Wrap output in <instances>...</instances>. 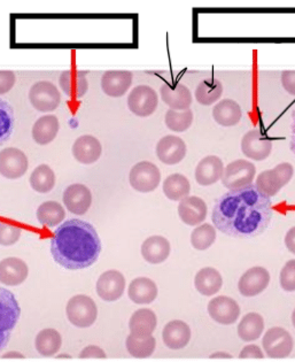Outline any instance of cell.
Wrapping results in <instances>:
<instances>
[{
  "label": "cell",
  "instance_id": "1",
  "mask_svg": "<svg viewBox=\"0 0 295 362\" xmlns=\"http://www.w3.org/2000/svg\"><path fill=\"white\" fill-rule=\"evenodd\" d=\"M274 215L270 197L255 185L230 190L216 200L212 207L214 227L234 238H253L269 227Z\"/></svg>",
  "mask_w": 295,
  "mask_h": 362
},
{
  "label": "cell",
  "instance_id": "2",
  "mask_svg": "<svg viewBox=\"0 0 295 362\" xmlns=\"http://www.w3.org/2000/svg\"><path fill=\"white\" fill-rule=\"evenodd\" d=\"M51 253L56 264L66 269H85L98 260L102 240L92 224L73 218L54 231Z\"/></svg>",
  "mask_w": 295,
  "mask_h": 362
},
{
  "label": "cell",
  "instance_id": "3",
  "mask_svg": "<svg viewBox=\"0 0 295 362\" xmlns=\"http://www.w3.org/2000/svg\"><path fill=\"white\" fill-rule=\"evenodd\" d=\"M21 315L19 301L12 292L0 286V351L10 343L11 334Z\"/></svg>",
  "mask_w": 295,
  "mask_h": 362
},
{
  "label": "cell",
  "instance_id": "4",
  "mask_svg": "<svg viewBox=\"0 0 295 362\" xmlns=\"http://www.w3.org/2000/svg\"><path fill=\"white\" fill-rule=\"evenodd\" d=\"M294 174V168L289 163H279L275 168L262 172L256 177L255 187L267 197L276 196L285 185H289Z\"/></svg>",
  "mask_w": 295,
  "mask_h": 362
},
{
  "label": "cell",
  "instance_id": "5",
  "mask_svg": "<svg viewBox=\"0 0 295 362\" xmlns=\"http://www.w3.org/2000/svg\"><path fill=\"white\" fill-rule=\"evenodd\" d=\"M66 313L71 325L77 328H89L98 317V307L89 296L77 295L68 301Z\"/></svg>",
  "mask_w": 295,
  "mask_h": 362
},
{
  "label": "cell",
  "instance_id": "6",
  "mask_svg": "<svg viewBox=\"0 0 295 362\" xmlns=\"http://www.w3.org/2000/svg\"><path fill=\"white\" fill-rule=\"evenodd\" d=\"M256 168L248 160L238 159L225 167L222 176V185L229 190H238L253 185Z\"/></svg>",
  "mask_w": 295,
  "mask_h": 362
},
{
  "label": "cell",
  "instance_id": "7",
  "mask_svg": "<svg viewBox=\"0 0 295 362\" xmlns=\"http://www.w3.org/2000/svg\"><path fill=\"white\" fill-rule=\"evenodd\" d=\"M29 100L35 110L49 113L56 111L61 103V93L56 86L49 81H40L31 86Z\"/></svg>",
  "mask_w": 295,
  "mask_h": 362
},
{
  "label": "cell",
  "instance_id": "8",
  "mask_svg": "<svg viewBox=\"0 0 295 362\" xmlns=\"http://www.w3.org/2000/svg\"><path fill=\"white\" fill-rule=\"evenodd\" d=\"M129 182L130 185L138 192H152L160 185V169L150 161H140L130 170Z\"/></svg>",
  "mask_w": 295,
  "mask_h": 362
},
{
  "label": "cell",
  "instance_id": "9",
  "mask_svg": "<svg viewBox=\"0 0 295 362\" xmlns=\"http://www.w3.org/2000/svg\"><path fill=\"white\" fill-rule=\"evenodd\" d=\"M262 345L271 359H284L293 351L294 341L292 334L280 327H274L265 332Z\"/></svg>",
  "mask_w": 295,
  "mask_h": 362
},
{
  "label": "cell",
  "instance_id": "10",
  "mask_svg": "<svg viewBox=\"0 0 295 362\" xmlns=\"http://www.w3.org/2000/svg\"><path fill=\"white\" fill-rule=\"evenodd\" d=\"M159 95L148 86L133 88L128 97V107L139 117H148L157 111Z\"/></svg>",
  "mask_w": 295,
  "mask_h": 362
},
{
  "label": "cell",
  "instance_id": "11",
  "mask_svg": "<svg viewBox=\"0 0 295 362\" xmlns=\"http://www.w3.org/2000/svg\"><path fill=\"white\" fill-rule=\"evenodd\" d=\"M28 157L23 151L16 148L0 151V175L8 180L22 177L28 170Z\"/></svg>",
  "mask_w": 295,
  "mask_h": 362
},
{
  "label": "cell",
  "instance_id": "12",
  "mask_svg": "<svg viewBox=\"0 0 295 362\" xmlns=\"http://www.w3.org/2000/svg\"><path fill=\"white\" fill-rule=\"evenodd\" d=\"M97 293L102 300L113 303L124 296L126 290V279L119 270H107L102 274L97 282Z\"/></svg>",
  "mask_w": 295,
  "mask_h": 362
},
{
  "label": "cell",
  "instance_id": "13",
  "mask_svg": "<svg viewBox=\"0 0 295 362\" xmlns=\"http://www.w3.org/2000/svg\"><path fill=\"white\" fill-rule=\"evenodd\" d=\"M208 314L219 325H234L239 319L240 306L232 298L219 296L210 301Z\"/></svg>",
  "mask_w": 295,
  "mask_h": 362
},
{
  "label": "cell",
  "instance_id": "14",
  "mask_svg": "<svg viewBox=\"0 0 295 362\" xmlns=\"http://www.w3.org/2000/svg\"><path fill=\"white\" fill-rule=\"evenodd\" d=\"M241 151L249 159L262 161L272 152V141L258 129L249 130L241 139Z\"/></svg>",
  "mask_w": 295,
  "mask_h": 362
},
{
  "label": "cell",
  "instance_id": "15",
  "mask_svg": "<svg viewBox=\"0 0 295 362\" xmlns=\"http://www.w3.org/2000/svg\"><path fill=\"white\" fill-rule=\"evenodd\" d=\"M270 283V274L265 268H251L243 274L238 283L239 292L243 297H255L265 291Z\"/></svg>",
  "mask_w": 295,
  "mask_h": 362
},
{
  "label": "cell",
  "instance_id": "16",
  "mask_svg": "<svg viewBox=\"0 0 295 362\" xmlns=\"http://www.w3.org/2000/svg\"><path fill=\"white\" fill-rule=\"evenodd\" d=\"M64 204L73 214L84 215L92 205L91 190L80 183L69 185L64 192Z\"/></svg>",
  "mask_w": 295,
  "mask_h": 362
},
{
  "label": "cell",
  "instance_id": "17",
  "mask_svg": "<svg viewBox=\"0 0 295 362\" xmlns=\"http://www.w3.org/2000/svg\"><path fill=\"white\" fill-rule=\"evenodd\" d=\"M188 148L179 136H164L157 144V156L161 163L174 166L181 163L186 156Z\"/></svg>",
  "mask_w": 295,
  "mask_h": 362
},
{
  "label": "cell",
  "instance_id": "18",
  "mask_svg": "<svg viewBox=\"0 0 295 362\" xmlns=\"http://www.w3.org/2000/svg\"><path fill=\"white\" fill-rule=\"evenodd\" d=\"M59 86L69 98H83L89 90V81L86 78V71H65L59 76Z\"/></svg>",
  "mask_w": 295,
  "mask_h": 362
},
{
  "label": "cell",
  "instance_id": "19",
  "mask_svg": "<svg viewBox=\"0 0 295 362\" xmlns=\"http://www.w3.org/2000/svg\"><path fill=\"white\" fill-rule=\"evenodd\" d=\"M161 99L164 104L169 106L170 110L185 111L192 104V93L188 86L181 83H164L160 89Z\"/></svg>",
  "mask_w": 295,
  "mask_h": 362
},
{
  "label": "cell",
  "instance_id": "20",
  "mask_svg": "<svg viewBox=\"0 0 295 362\" xmlns=\"http://www.w3.org/2000/svg\"><path fill=\"white\" fill-rule=\"evenodd\" d=\"M28 275V264L22 259L11 257L0 261V283L5 286H20L25 282Z\"/></svg>",
  "mask_w": 295,
  "mask_h": 362
},
{
  "label": "cell",
  "instance_id": "21",
  "mask_svg": "<svg viewBox=\"0 0 295 362\" xmlns=\"http://www.w3.org/2000/svg\"><path fill=\"white\" fill-rule=\"evenodd\" d=\"M133 75L128 71H105L102 77V89L106 95L119 98L126 95L133 84Z\"/></svg>",
  "mask_w": 295,
  "mask_h": 362
},
{
  "label": "cell",
  "instance_id": "22",
  "mask_svg": "<svg viewBox=\"0 0 295 362\" xmlns=\"http://www.w3.org/2000/svg\"><path fill=\"white\" fill-rule=\"evenodd\" d=\"M179 215L185 224L197 227L206 220V203L201 199L200 197H186L179 202Z\"/></svg>",
  "mask_w": 295,
  "mask_h": 362
},
{
  "label": "cell",
  "instance_id": "23",
  "mask_svg": "<svg viewBox=\"0 0 295 362\" xmlns=\"http://www.w3.org/2000/svg\"><path fill=\"white\" fill-rule=\"evenodd\" d=\"M223 173H224L223 161L216 156H208L198 163L194 176L198 185L210 187L221 180Z\"/></svg>",
  "mask_w": 295,
  "mask_h": 362
},
{
  "label": "cell",
  "instance_id": "24",
  "mask_svg": "<svg viewBox=\"0 0 295 362\" xmlns=\"http://www.w3.org/2000/svg\"><path fill=\"white\" fill-rule=\"evenodd\" d=\"M102 146L95 136H80L73 145V156L78 163L92 165L102 157Z\"/></svg>",
  "mask_w": 295,
  "mask_h": 362
},
{
  "label": "cell",
  "instance_id": "25",
  "mask_svg": "<svg viewBox=\"0 0 295 362\" xmlns=\"http://www.w3.org/2000/svg\"><path fill=\"white\" fill-rule=\"evenodd\" d=\"M163 343L170 350H181L188 346L191 341V329L188 323L181 320H174L167 323L162 332Z\"/></svg>",
  "mask_w": 295,
  "mask_h": 362
},
{
  "label": "cell",
  "instance_id": "26",
  "mask_svg": "<svg viewBox=\"0 0 295 362\" xmlns=\"http://www.w3.org/2000/svg\"><path fill=\"white\" fill-rule=\"evenodd\" d=\"M171 246L169 240L162 236L148 237V240L143 243L142 255L148 264H162L169 258Z\"/></svg>",
  "mask_w": 295,
  "mask_h": 362
},
{
  "label": "cell",
  "instance_id": "27",
  "mask_svg": "<svg viewBox=\"0 0 295 362\" xmlns=\"http://www.w3.org/2000/svg\"><path fill=\"white\" fill-rule=\"evenodd\" d=\"M157 284L148 277H137L130 283L128 288L130 299L137 305L152 304L157 299Z\"/></svg>",
  "mask_w": 295,
  "mask_h": 362
},
{
  "label": "cell",
  "instance_id": "28",
  "mask_svg": "<svg viewBox=\"0 0 295 362\" xmlns=\"http://www.w3.org/2000/svg\"><path fill=\"white\" fill-rule=\"evenodd\" d=\"M194 286L200 295L212 297L219 292L223 286V277L215 268H203L194 277Z\"/></svg>",
  "mask_w": 295,
  "mask_h": 362
},
{
  "label": "cell",
  "instance_id": "29",
  "mask_svg": "<svg viewBox=\"0 0 295 362\" xmlns=\"http://www.w3.org/2000/svg\"><path fill=\"white\" fill-rule=\"evenodd\" d=\"M212 117L222 127H234L241 120L243 111L232 99H223L212 108Z\"/></svg>",
  "mask_w": 295,
  "mask_h": 362
},
{
  "label": "cell",
  "instance_id": "30",
  "mask_svg": "<svg viewBox=\"0 0 295 362\" xmlns=\"http://www.w3.org/2000/svg\"><path fill=\"white\" fill-rule=\"evenodd\" d=\"M60 124L56 115H44L40 117L32 127V139L40 145L52 143L58 135Z\"/></svg>",
  "mask_w": 295,
  "mask_h": 362
},
{
  "label": "cell",
  "instance_id": "31",
  "mask_svg": "<svg viewBox=\"0 0 295 362\" xmlns=\"http://www.w3.org/2000/svg\"><path fill=\"white\" fill-rule=\"evenodd\" d=\"M157 319L153 310L148 308L136 310L129 321L130 334L148 336L157 329Z\"/></svg>",
  "mask_w": 295,
  "mask_h": 362
},
{
  "label": "cell",
  "instance_id": "32",
  "mask_svg": "<svg viewBox=\"0 0 295 362\" xmlns=\"http://www.w3.org/2000/svg\"><path fill=\"white\" fill-rule=\"evenodd\" d=\"M265 330V320L258 313H248L238 325V336L243 341H254Z\"/></svg>",
  "mask_w": 295,
  "mask_h": 362
},
{
  "label": "cell",
  "instance_id": "33",
  "mask_svg": "<svg viewBox=\"0 0 295 362\" xmlns=\"http://www.w3.org/2000/svg\"><path fill=\"white\" fill-rule=\"evenodd\" d=\"M62 337L56 329H44L35 339V347L40 356H52L61 349Z\"/></svg>",
  "mask_w": 295,
  "mask_h": 362
},
{
  "label": "cell",
  "instance_id": "34",
  "mask_svg": "<svg viewBox=\"0 0 295 362\" xmlns=\"http://www.w3.org/2000/svg\"><path fill=\"white\" fill-rule=\"evenodd\" d=\"M163 194L172 202H181L191 192V183L188 177L181 174H172L163 182Z\"/></svg>",
  "mask_w": 295,
  "mask_h": 362
},
{
  "label": "cell",
  "instance_id": "35",
  "mask_svg": "<svg viewBox=\"0 0 295 362\" xmlns=\"http://www.w3.org/2000/svg\"><path fill=\"white\" fill-rule=\"evenodd\" d=\"M126 350L137 359H146L151 356L157 347V341L152 334L148 336H136L130 334L126 338Z\"/></svg>",
  "mask_w": 295,
  "mask_h": 362
},
{
  "label": "cell",
  "instance_id": "36",
  "mask_svg": "<svg viewBox=\"0 0 295 362\" xmlns=\"http://www.w3.org/2000/svg\"><path fill=\"white\" fill-rule=\"evenodd\" d=\"M223 95V84L217 78L201 81L195 90V99L203 106L215 104Z\"/></svg>",
  "mask_w": 295,
  "mask_h": 362
},
{
  "label": "cell",
  "instance_id": "37",
  "mask_svg": "<svg viewBox=\"0 0 295 362\" xmlns=\"http://www.w3.org/2000/svg\"><path fill=\"white\" fill-rule=\"evenodd\" d=\"M66 211L58 202H45L38 207L37 220L42 226L54 228L65 220Z\"/></svg>",
  "mask_w": 295,
  "mask_h": 362
},
{
  "label": "cell",
  "instance_id": "38",
  "mask_svg": "<svg viewBox=\"0 0 295 362\" xmlns=\"http://www.w3.org/2000/svg\"><path fill=\"white\" fill-rule=\"evenodd\" d=\"M29 182L32 190L38 194H49L56 185V174L47 165H40L31 173Z\"/></svg>",
  "mask_w": 295,
  "mask_h": 362
},
{
  "label": "cell",
  "instance_id": "39",
  "mask_svg": "<svg viewBox=\"0 0 295 362\" xmlns=\"http://www.w3.org/2000/svg\"><path fill=\"white\" fill-rule=\"evenodd\" d=\"M216 240V228L210 223L200 224L191 233V244L198 251H206Z\"/></svg>",
  "mask_w": 295,
  "mask_h": 362
},
{
  "label": "cell",
  "instance_id": "40",
  "mask_svg": "<svg viewBox=\"0 0 295 362\" xmlns=\"http://www.w3.org/2000/svg\"><path fill=\"white\" fill-rule=\"evenodd\" d=\"M164 120L168 129L175 132H184L190 129V127L192 126L193 112L191 111V108L185 111L168 110Z\"/></svg>",
  "mask_w": 295,
  "mask_h": 362
},
{
  "label": "cell",
  "instance_id": "41",
  "mask_svg": "<svg viewBox=\"0 0 295 362\" xmlns=\"http://www.w3.org/2000/svg\"><path fill=\"white\" fill-rule=\"evenodd\" d=\"M14 110L8 103L0 99V146L8 141L14 132Z\"/></svg>",
  "mask_w": 295,
  "mask_h": 362
},
{
  "label": "cell",
  "instance_id": "42",
  "mask_svg": "<svg viewBox=\"0 0 295 362\" xmlns=\"http://www.w3.org/2000/svg\"><path fill=\"white\" fill-rule=\"evenodd\" d=\"M22 230L19 227L0 222V245L12 246L19 242Z\"/></svg>",
  "mask_w": 295,
  "mask_h": 362
},
{
  "label": "cell",
  "instance_id": "43",
  "mask_svg": "<svg viewBox=\"0 0 295 362\" xmlns=\"http://www.w3.org/2000/svg\"><path fill=\"white\" fill-rule=\"evenodd\" d=\"M280 286L284 291H295V259L287 261L280 272Z\"/></svg>",
  "mask_w": 295,
  "mask_h": 362
},
{
  "label": "cell",
  "instance_id": "44",
  "mask_svg": "<svg viewBox=\"0 0 295 362\" xmlns=\"http://www.w3.org/2000/svg\"><path fill=\"white\" fill-rule=\"evenodd\" d=\"M16 76L13 71H0V95L10 93L16 86Z\"/></svg>",
  "mask_w": 295,
  "mask_h": 362
},
{
  "label": "cell",
  "instance_id": "45",
  "mask_svg": "<svg viewBox=\"0 0 295 362\" xmlns=\"http://www.w3.org/2000/svg\"><path fill=\"white\" fill-rule=\"evenodd\" d=\"M239 358L243 360L263 359L265 356H263V352L258 345L252 344V345H247V346L243 347V351L240 352Z\"/></svg>",
  "mask_w": 295,
  "mask_h": 362
},
{
  "label": "cell",
  "instance_id": "46",
  "mask_svg": "<svg viewBox=\"0 0 295 362\" xmlns=\"http://www.w3.org/2000/svg\"><path fill=\"white\" fill-rule=\"evenodd\" d=\"M80 359H105L106 353L102 347L91 345V346H86L80 352Z\"/></svg>",
  "mask_w": 295,
  "mask_h": 362
},
{
  "label": "cell",
  "instance_id": "47",
  "mask_svg": "<svg viewBox=\"0 0 295 362\" xmlns=\"http://www.w3.org/2000/svg\"><path fill=\"white\" fill-rule=\"evenodd\" d=\"M282 84L286 93L295 95V71H285L282 73Z\"/></svg>",
  "mask_w": 295,
  "mask_h": 362
},
{
  "label": "cell",
  "instance_id": "48",
  "mask_svg": "<svg viewBox=\"0 0 295 362\" xmlns=\"http://www.w3.org/2000/svg\"><path fill=\"white\" fill-rule=\"evenodd\" d=\"M285 245L291 253L295 255V227L291 228L286 233Z\"/></svg>",
  "mask_w": 295,
  "mask_h": 362
},
{
  "label": "cell",
  "instance_id": "49",
  "mask_svg": "<svg viewBox=\"0 0 295 362\" xmlns=\"http://www.w3.org/2000/svg\"><path fill=\"white\" fill-rule=\"evenodd\" d=\"M3 359H23L21 353L10 352L4 354Z\"/></svg>",
  "mask_w": 295,
  "mask_h": 362
},
{
  "label": "cell",
  "instance_id": "50",
  "mask_svg": "<svg viewBox=\"0 0 295 362\" xmlns=\"http://www.w3.org/2000/svg\"><path fill=\"white\" fill-rule=\"evenodd\" d=\"M210 358V359H231V356L228 353L219 352L214 353Z\"/></svg>",
  "mask_w": 295,
  "mask_h": 362
},
{
  "label": "cell",
  "instance_id": "51",
  "mask_svg": "<svg viewBox=\"0 0 295 362\" xmlns=\"http://www.w3.org/2000/svg\"><path fill=\"white\" fill-rule=\"evenodd\" d=\"M291 150L295 154V126L292 124V137H291Z\"/></svg>",
  "mask_w": 295,
  "mask_h": 362
},
{
  "label": "cell",
  "instance_id": "52",
  "mask_svg": "<svg viewBox=\"0 0 295 362\" xmlns=\"http://www.w3.org/2000/svg\"><path fill=\"white\" fill-rule=\"evenodd\" d=\"M292 322H293V325H294V328H295V310H293Z\"/></svg>",
  "mask_w": 295,
  "mask_h": 362
},
{
  "label": "cell",
  "instance_id": "53",
  "mask_svg": "<svg viewBox=\"0 0 295 362\" xmlns=\"http://www.w3.org/2000/svg\"><path fill=\"white\" fill-rule=\"evenodd\" d=\"M292 119H293V126H295V110H294V112H293V114H292Z\"/></svg>",
  "mask_w": 295,
  "mask_h": 362
}]
</instances>
